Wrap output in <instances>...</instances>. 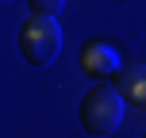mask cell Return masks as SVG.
<instances>
[{"mask_svg": "<svg viewBox=\"0 0 146 138\" xmlns=\"http://www.w3.org/2000/svg\"><path fill=\"white\" fill-rule=\"evenodd\" d=\"M15 42H19V54H23L27 65L42 69V65H50V61L58 58V50H62V27L50 15H31L19 27Z\"/></svg>", "mask_w": 146, "mask_h": 138, "instance_id": "obj_2", "label": "cell"}, {"mask_svg": "<svg viewBox=\"0 0 146 138\" xmlns=\"http://www.w3.org/2000/svg\"><path fill=\"white\" fill-rule=\"evenodd\" d=\"M77 65H81L85 77H92V81H111V77H119V54H115V46H111V42L92 38V42L81 46Z\"/></svg>", "mask_w": 146, "mask_h": 138, "instance_id": "obj_3", "label": "cell"}, {"mask_svg": "<svg viewBox=\"0 0 146 138\" xmlns=\"http://www.w3.org/2000/svg\"><path fill=\"white\" fill-rule=\"evenodd\" d=\"M31 15H50V19H58V12L66 8V0H27Z\"/></svg>", "mask_w": 146, "mask_h": 138, "instance_id": "obj_5", "label": "cell"}, {"mask_svg": "<svg viewBox=\"0 0 146 138\" xmlns=\"http://www.w3.org/2000/svg\"><path fill=\"white\" fill-rule=\"evenodd\" d=\"M115 88L123 92L127 104L146 108V65H123L119 77H115Z\"/></svg>", "mask_w": 146, "mask_h": 138, "instance_id": "obj_4", "label": "cell"}, {"mask_svg": "<svg viewBox=\"0 0 146 138\" xmlns=\"http://www.w3.org/2000/svg\"><path fill=\"white\" fill-rule=\"evenodd\" d=\"M4 4H8V0H4Z\"/></svg>", "mask_w": 146, "mask_h": 138, "instance_id": "obj_6", "label": "cell"}, {"mask_svg": "<svg viewBox=\"0 0 146 138\" xmlns=\"http://www.w3.org/2000/svg\"><path fill=\"white\" fill-rule=\"evenodd\" d=\"M142 138H146V134H142Z\"/></svg>", "mask_w": 146, "mask_h": 138, "instance_id": "obj_7", "label": "cell"}, {"mask_svg": "<svg viewBox=\"0 0 146 138\" xmlns=\"http://www.w3.org/2000/svg\"><path fill=\"white\" fill-rule=\"evenodd\" d=\"M77 119H81V127H85L88 134H96V138L119 131V123H123V92L111 88V85H96L92 92H85V100H81V108H77Z\"/></svg>", "mask_w": 146, "mask_h": 138, "instance_id": "obj_1", "label": "cell"}]
</instances>
